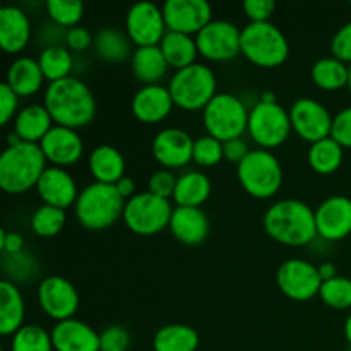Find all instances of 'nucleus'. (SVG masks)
<instances>
[{
	"label": "nucleus",
	"mask_w": 351,
	"mask_h": 351,
	"mask_svg": "<svg viewBox=\"0 0 351 351\" xmlns=\"http://www.w3.org/2000/svg\"><path fill=\"white\" fill-rule=\"evenodd\" d=\"M5 82L10 86L19 98L36 95L45 82V75L41 72L38 58L19 57L9 65Z\"/></svg>",
	"instance_id": "nucleus-27"
},
{
	"label": "nucleus",
	"mask_w": 351,
	"mask_h": 351,
	"mask_svg": "<svg viewBox=\"0 0 351 351\" xmlns=\"http://www.w3.org/2000/svg\"><path fill=\"white\" fill-rule=\"evenodd\" d=\"M331 137L343 147H351V106L341 110L332 120Z\"/></svg>",
	"instance_id": "nucleus-47"
},
{
	"label": "nucleus",
	"mask_w": 351,
	"mask_h": 351,
	"mask_svg": "<svg viewBox=\"0 0 351 351\" xmlns=\"http://www.w3.org/2000/svg\"><path fill=\"white\" fill-rule=\"evenodd\" d=\"M249 136L263 149H273L281 146L290 137L291 120L290 112L280 103L257 101L249 112Z\"/></svg>",
	"instance_id": "nucleus-10"
},
{
	"label": "nucleus",
	"mask_w": 351,
	"mask_h": 351,
	"mask_svg": "<svg viewBox=\"0 0 351 351\" xmlns=\"http://www.w3.org/2000/svg\"><path fill=\"white\" fill-rule=\"evenodd\" d=\"M161 10L168 31L191 36L213 21V9L206 0H167Z\"/></svg>",
	"instance_id": "nucleus-16"
},
{
	"label": "nucleus",
	"mask_w": 351,
	"mask_h": 351,
	"mask_svg": "<svg viewBox=\"0 0 351 351\" xmlns=\"http://www.w3.org/2000/svg\"><path fill=\"white\" fill-rule=\"evenodd\" d=\"M168 228L178 242L194 247L208 239L209 219L201 208L177 206V208H173V215H171Z\"/></svg>",
	"instance_id": "nucleus-23"
},
{
	"label": "nucleus",
	"mask_w": 351,
	"mask_h": 351,
	"mask_svg": "<svg viewBox=\"0 0 351 351\" xmlns=\"http://www.w3.org/2000/svg\"><path fill=\"white\" fill-rule=\"evenodd\" d=\"M249 112L245 103L232 93H218L202 110L208 136L216 137L221 143L239 139L249 127Z\"/></svg>",
	"instance_id": "nucleus-8"
},
{
	"label": "nucleus",
	"mask_w": 351,
	"mask_h": 351,
	"mask_svg": "<svg viewBox=\"0 0 351 351\" xmlns=\"http://www.w3.org/2000/svg\"><path fill=\"white\" fill-rule=\"evenodd\" d=\"M47 12L51 23L71 29V27L79 26V21L84 14V5L79 0H48Z\"/></svg>",
	"instance_id": "nucleus-40"
},
{
	"label": "nucleus",
	"mask_w": 351,
	"mask_h": 351,
	"mask_svg": "<svg viewBox=\"0 0 351 351\" xmlns=\"http://www.w3.org/2000/svg\"><path fill=\"white\" fill-rule=\"evenodd\" d=\"M280 290L288 298L297 302H307L319 295L322 287V278L319 267L311 261L288 259L280 266L276 274Z\"/></svg>",
	"instance_id": "nucleus-12"
},
{
	"label": "nucleus",
	"mask_w": 351,
	"mask_h": 351,
	"mask_svg": "<svg viewBox=\"0 0 351 351\" xmlns=\"http://www.w3.org/2000/svg\"><path fill=\"white\" fill-rule=\"evenodd\" d=\"M40 147L47 161L60 168L75 165L84 153V143L77 130L62 125L51 127L50 132L40 143Z\"/></svg>",
	"instance_id": "nucleus-19"
},
{
	"label": "nucleus",
	"mask_w": 351,
	"mask_h": 351,
	"mask_svg": "<svg viewBox=\"0 0 351 351\" xmlns=\"http://www.w3.org/2000/svg\"><path fill=\"white\" fill-rule=\"evenodd\" d=\"M177 180L178 178L175 177L170 170L163 168V170H158L151 175L149 182H147V191H149L151 194L158 195V197L170 199L173 197Z\"/></svg>",
	"instance_id": "nucleus-43"
},
{
	"label": "nucleus",
	"mask_w": 351,
	"mask_h": 351,
	"mask_svg": "<svg viewBox=\"0 0 351 351\" xmlns=\"http://www.w3.org/2000/svg\"><path fill=\"white\" fill-rule=\"evenodd\" d=\"M115 187H117V191L120 192V195H122L123 199H127V201H129L130 197H134V195L137 194V192H136V182H134L130 177H123L122 180L117 182Z\"/></svg>",
	"instance_id": "nucleus-52"
},
{
	"label": "nucleus",
	"mask_w": 351,
	"mask_h": 351,
	"mask_svg": "<svg viewBox=\"0 0 351 351\" xmlns=\"http://www.w3.org/2000/svg\"><path fill=\"white\" fill-rule=\"evenodd\" d=\"M264 230L273 240L290 247L308 245L319 237L315 211L298 199L274 202L264 215Z\"/></svg>",
	"instance_id": "nucleus-2"
},
{
	"label": "nucleus",
	"mask_w": 351,
	"mask_h": 351,
	"mask_svg": "<svg viewBox=\"0 0 351 351\" xmlns=\"http://www.w3.org/2000/svg\"><path fill=\"white\" fill-rule=\"evenodd\" d=\"M36 192L45 204L60 209L74 206L79 197L77 184H75L74 177L65 168L60 167H48L43 171L36 185Z\"/></svg>",
	"instance_id": "nucleus-21"
},
{
	"label": "nucleus",
	"mask_w": 351,
	"mask_h": 351,
	"mask_svg": "<svg viewBox=\"0 0 351 351\" xmlns=\"http://www.w3.org/2000/svg\"><path fill=\"white\" fill-rule=\"evenodd\" d=\"M350 67L336 57H322L312 65V81L324 91H338L348 86Z\"/></svg>",
	"instance_id": "nucleus-34"
},
{
	"label": "nucleus",
	"mask_w": 351,
	"mask_h": 351,
	"mask_svg": "<svg viewBox=\"0 0 351 351\" xmlns=\"http://www.w3.org/2000/svg\"><path fill=\"white\" fill-rule=\"evenodd\" d=\"M130 43L127 33L117 29V27H103L98 31L95 38L96 53L101 60L119 64V62L132 58L134 51H130Z\"/></svg>",
	"instance_id": "nucleus-33"
},
{
	"label": "nucleus",
	"mask_w": 351,
	"mask_h": 351,
	"mask_svg": "<svg viewBox=\"0 0 351 351\" xmlns=\"http://www.w3.org/2000/svg\"><path fill=\"white\" fill-rule=\"evenodd\" d=\"M95 43V38H93L91 31L84 26H74L71 29H67V34H65V47L69 50L74 51H82L86 48H89Z\"/></svg>",
	"instance_id": "nucleus-49"
},
{
	"label": "nucleus",
	"mask_w": 351,
	"mask_h": 351,
	"mask_svg": "<svg viewBox=\"0 0 351 351\" xmlns=\"http://www.w3.org/2000/svg\"><path fill=\"white\" fill-rule=\"evenodd\" d=\"M163 10L151 2H137L127 10L125 33L137 47H158L167 34Z\"/></svg>",
	"instance_id": "nucleus-13"
},
{
	"label": "nucleus",
	"mask_w": 351,
	"mask_h": 351,
	"mask_svg": "<svg viewBox=\"0 0 351 351\" xmlns=\"http://www.w3.org/2000/svg\"><path fill=\"white\" fill-rule=\"evenodd\" d=\"M0 249H2L3 254H9V256L24 252L23 235L17 232H5V230H2L0 232Z\"/></svg>",
	"instance_id": "nucleus-51"
},
{
	"label": "nucleus",
	"mask_w": 351,
	"mask_h": 351,
	"mask_svg": "<svg viewBox=\"0 0 351 351\" xmlns=\"http://www.w3.org/2000/svg\"><path fill=\"white\" fill-rule=\"evenodd\" d=\"M225 158L223 154V143L213 136H202L194 141V156L192 161L199 167L209 168L218 165Z\"/></svg>",
	"instance_id": "nucleus-42"
},
{
	"label": "nucleus",
	"mask_w": 351,
	"mask_h": 351,
	"mask_svg": "<svg viewBox=\"0 0 351 351\" xmlns=\"http://www.w3.org/2000/svg\"><path fill=\"white\" fill-rule=\"evenodd\" d=\"M171 215H173V208L170 204V199L158 197L146 191L137 192L125 202L123 221L130 232L149 237L170 226Z\"/></svg>",
	"instance_id": "nucleus-9"
},
{
	"label": "nucleus",
	"mask_w": 351,
	"mask_h": 351,
	"mask_svg": "<svg viewBox=\"0 0 351 351\" xmlns=\"http://www.w3.org/2000/svg\"><path fill=\"white\" fill-rule=\"evenodd\" d=\"M173 105L168 86L151 84L137 89L130 101V110L139 122L158 123L170 115Z\"/></svg>",
	"instance_id": "nucleus-20"
},
{
	"label": "nucleus",
	"mask_w": 351,
	"mask_h": 351,
	"mask_svg": "<svg viewBox=\"0 0 351 351\" xmlns=\"http://www.w3.org/2000/svg\"><path fill=\"white\" fill-rule=\"evenodd\" d=\"M65 219H67L65 209L43 204L31 216V230L38 237L50 239V237L58 235L62 232V228L65 225Z\"/></svg>",
	"instance_id": "nucleus-38"
},
{
	"label": "nucleus",
	"mask_w": 351,
	"mask_h": 351,
	"mask_svg": "<svg viewBox=\"0 0 351 351\" xmlns=\"http://www.w3.org/2000/svg\"><path fill=\"white\" fill-rule=\"evenodd\" d=\"M43 105L50 112L55 125L69 127L74 130L91 123L96 115L95 95L86 82L74 75L62 81L48 82Z\"/></svg>",
	"instance_id": "nucleus-1"
},
{
	"label": "nucleus",
	"mask_w": 351,
	"mask_h": 351,
	"mask_svg": "<svg viewBox=\"0 0 351 351\" xmlns=\"http://www.w3.org/2000/svg\"><path fill=\"white\" fill-rule=\"evenodd\" d=\"M151 151L154 160L165 168H184L194 156V139L178 127H167L154 136Z\"/></svg>",
	"instance_id": "nucleus-17"
},
{
	"label": "nucleus",
	"mask_w": 351,
	"mask_h": 351,
	"mask_svg": "<svg viewBox=\"0 0 351 351\" xmlns=\"http://www.w3.org/2000/svg\"><path fill=\"white\" fill-rule=\"evenodd\" d=\"M261 101H264V103H276V98H274V93H271V91L264 93V95L261 96Z\"/></svg>",
	"instance_id": "nucleus-55"
},
{
	"label": "nucleus",
	"mask_w": 351,
	"mask_h": 351,
	"mask_svg": "<svg viewBox=\"0 0 351 351\" xmlns=\"http://www.w3.org/2000/svg\"><path fill=\"white\" fill-rule=\"evenodd\" d=\"M125 202L115 185L93 182L79 192L75 218L88 230H105L122 218Z\"/></svg>",
	"instance_id": "nucleus-4"
},
{
	"label": "nucleus",
	"mask_w": 351,
	"mask_h": 351,
	"mask_svg": "<svg viewBox=\"0 0 351 351\" xmlns=\"http://www.w3.org/2000/svg\"><path fill=\"white\" fill-rule=\"evenodd\" d=\"M317 235L328 242H338L351 233V199L332 195L315 209Z\"/></svg>",
	"instance_id": "nucleus-18"
},
{
	"label": "nucleus",
	"mask_w": 351,
	"mask_h": 351,
	"mask_svg": "<svg viewBox=\"0 0 351 351\" xmlns=\"http://www.w3.org/2000/svg\"><path fill=\"white\" fill-rule=\"evenodd\" d=\"M237 177L247 194L256 199H269L278 194L283 184V168L269 149H250L237 165Z\"/></svg>",
	"instance_id": "nucleus-5"
},
{
	"label": "nucleus",
	"mask_w": 351,
	"mask_h": 351,
	"mask_svg": "<svg viewBox=\"0 0 351 351\" xmlns=\"http://www.w3.org/2000/svg\"><path fill=\"white\" fill-rule=\"evenodd\" d=\"M197 346V331L185 324L163 326L153 338L154 351H195Z\"/></svg>",
	"instance_id": "nucleus-32"
},
{
	"label": "nucleus",
	"mask_w": 351,
	"mask_h": 351,
	"mask_svg": "<svg viewBox=\"0 0 351 351\" xmlns=\"http://www.w3.org/2000/svg\"><path fill=\"white\" fill-rule=\"evenodd\" d=\"M308 165L314 171L321 175L335 173L343 163V146L332 137L311 144L308 149Z\"/></svg>",
	"instance_id": "nucleus-36"
},
{
	"label": "nucleus",
	"mask_w": 351,
	"mask_h": 351,
	"mask_svg": "<svg viewBox=\"0 0 351 351\" xmlns=\"http://www.w3.org/2000/svg\"><path fill=\"white\" fill-rule=\"evenodd\" d=\"M19 96L10 89L7 82H2L0 86V122L2 125H7L16 115L19 113Z\"/></svg>",
	"instance_id": "nucleus-46"
},
{
	"label": "nucleus",
	"mask_w": 351,
	"mask_h": 351,
	"mask_svg": "<svg viewBox=\"0 0 351 351\" xmlns=\"http://www.w3.org/2000/svg\"><path fill=\"white\" fill-rule=\"evenodd\" d=\"M101 339V351H120L129 348L130 335L123 326H108L99 332Z\"/></svg>",
	"instance_id": "nucleus-44"
},
{
	"label": "nucleus",
	"mask_w": 351,
	"mask_h": 351,
	"mask_svg": "<svg viewBox=\"0 0 351 351\" xmlns=\"http://www.w3.org/2000/svg\"><path fill=\"white\" fill-rule=\"evenodd\" d=\"M249 153H250L249 146H247V143L242 139V137L223 143V154H225L226 160L232 161V163L239 165Z\"/></svg>",
	"instance_id": "nucleus-50"
},
{
	"label": "nucleus",
	"mask_w": 351,
	"mask_h": 351,
	"mask_svg": "<svg viewBox=\"0 0 351 351\" xmlns=\"http://www.w3.org/2000/svg\"><path fill=\"white\" fill-rule=\"evenodd\" d=\"M242 53L247 60L259 67H278L285 64L290 55V43L283 31L273 24L266 23H249L242 27Z\"/></svg>",
	"instance_id": "nucleus-6"
},
{
	"label": "nucleus",
	"mask_w": 351,
	"mask_h": 351,
	"mask_svg": "<svg viewBox=\"0 0 351 351\" xmlns=\"http://www.w3.org/2000/svg\"><path fill=\"white\" fill-rule=\"evenodd\" d=\"M53 119L45 105H27L19 110L14 119V132L23 143L40 144L53 127Z\"/></svg>",
	"instance_id": "nucleus-25"
},
{
	"label": "nucleus",
	"mask_w": 351,
	"mask_h": 351,
	"mask_svg": "<svg viewBox=\"0 0 351 351\" xmlns=\"http://www.w3.org/2000/svg\"><path fill=\"white\" fill-rule=\"evenodd\" d=\"M3 273L10 278L9 281H27L33 280L38 273V263L33 256L26 252L14 254V256H9V254H3L2 261Z\"/></svg>",
	"instance_id": "nucleus-41"
},
{
	"label": "nucleus",
	"mask_w": 351,
	"mask_h": 351,
	"mask_svg": "<svg viewBox=\"0 0 351 351\" xmlns=\"http://www.w3.org/2000/svg\"><path fill=\"white\" fill-rule=\"evenodd\" d=\"M319 297L328 307L336 311H345L351 307V280L345 276H336L332 280L322 281Z\"/></svg>",
	"instance_id": "nucleus-39"
},
{
	"label": "nucleus",
	"mask_w": 351,
	"mask_h": 351,
	"mask_svg": "<svg viewBox=\"0 0 351 351\" xmlns=\"http://www.w3.org/2000/svg\"><path fill=\"white\" fill-rule=\"evenodd\" d=\"M55 351H101L99 332L79 319H67L51 329Z\"/></svg>",
	"instance_id": "nucleus-22"
},
{
	"label": "nucleus",
	"mask_w": 351,
	"mask_h": 351,
	"mask_svg": "<svg viewBox=\"0 0 351 351\" xmlns=\"http://www.w3.org/2000/svg\"><path fill=\"white\" fill-rule=\"evenodd\" d=\"M242 7L250 23H266L273 16L276 3L273 0H245Z\"/></svg>",
	"instance_id": "nucleus-48"
},
{
	"label": "nucleus",
	"mask_w": 351,
	"mask_h": 351,
	"mask_svg": "<svg viewBox=\"0 0 351 351\" xmlns=\"http://www.w3.org/2000/svg\"><path fill=\"white\" fill-rule=\"evenodd\" d=\"M38 64L45 79L55 82L71 77V72L74 69V57L65 45H57V47L43 48L38 57Z\"/></svg>",
	"instance_id": "nucleus-35"
},
{
	"label": "nucleus",
	"mask_w": 351,
	"mask_h": 351,
	"mask_svg": "<svg viewBox=\"0 0 351 351\" xmlns=\"http://www.w3.org/2000/svg\"><path fill=\"white\" fill-rule=\"evenodd\" d=\"M331 51L332 57H336L338 60L348 64L351 62V21L350 23L343 24L336 34L332 36L331 41Z\"/></svg>",
	"instance_id": "nucleus-45"
},
{
	"label": "nucleus",
	"mask_w": 351,
	"mask_h": 351,
	"mask_svg": "<svg viewBox=\"0 0 351 351\" xmlns=\"http://www.w3.org/2000/svg\"><path fill=\"white\" fill-rule=\"evenodd\" d=\"M10 351H53L51 332L38 324H24L12 336Z\"/></svg>",
	"instance_id": "nucleus-37"
},
{
	"label": "nucleus",
	"mask_w": 351,
	"mask_h": 351,
	"mask_svg": "<svg viewBox=\"0 0 351 351\" xmlns=\"http://www.w3.org/2000/svg\"><path fill=\"white\" fill-rule=\"evenodd\" d=\"M242 29L235 23L225 19L211 21L195 34L199 55L213 62L233 60L242 53Z\"/></svg>",
	"instance_id": "nucleus-11"
},
{
	"label": "nucleus",
	"mask_w": 351,
	"mask_h": 351,
	"mask_svg": "<svg viewBox=\"0 0 351 351\" xmlns=\"http://www.w3.org/2000/svg\"><path fill=\"white\" fill-rule=\"evenodd\" d=\"M31 40V21L23 9L5 5L0 9V47L7 53H19Z\"/></svg>",
	"instance_id": "nucleus-24"
},
{
	"label": "nucleus",
	"mask_w": 351,
	"mask_h": 351,
	"mask_svg": "<svg viewBox=\"0 0 351 351\" xmlns=\"http://www.w3.org/2000/svg\"><path fill=\"white\" fill-rule=\"evenodd\" d=\"M290 120L295 132L304 141L314 144L331 137L335 117L317 99L300 98L291 105Z\"/></svg>",
	"instance_id": "nucleus-15"
},
{
	"label": "nucleus",
	"mask_w": 351,
	"mask_h": 351,
	"mask_svg": "<svg viewBox=\"0 0 351 351\" xmlns=\"http://www.w3.org/2000/svg\"><path fill=\"white\" fill-rule=\"evenodd\" d=\"M345 338L348 341V345L351 346V314L346 317L345 321Z\"/></svg>",
	"instance_id": "nucleus-54"
},
{
	"label": "nucleus",
	"mask_w": 351,
	"mask_h": 351,
	"mask_svg": "<svg viewBox=\"0 0 351 351\" xmlns=\"http://www.w3.org/2000/svg\"><path fill=\"white\" fill-rule=\"evenodd\" d=\"M120 351H125V350H120Z\"/></svg>",
	"instance_id": "nucleus-57"
},
{
	"label": "nucleus",
	"mask_w": 351,
	"mask_h": 351,
	"mask_svg": "<svg viewBox=\"0 0 351 351\" xmlns=\"http://www.w3.org/2000/svg\"><path fill=\"white\" fill-rule=\"evenodd\" d=\"M88 165L95 182L99 184L115 185L125 177V160L122 153L110 144L95 147L89 154Z\"/></svg>",
	"instance_id": "nucleus-26"
},
{
	"label": "nucleus",
	"mask_w": 351,
	"mask_h": 351,
	"mask_svg": "<svg viewBox=\"0 0 351 351\" xmlns=\"http://www.w3.org/2000/svg\"><path fill=\"white\" fill-rule=\"evenodd\" d=\"M319 267V274H321L322 281H328V280H332V278L338 276V269H336V266L332 263H322Z\"/></svg>",
	"instance_id": "nucleus-53"
},
{
	"label": "nucleus",
	"mask_w": 351,
	"mask_h": 351,
	"mask_svg": "<svg viewBox=\"0 0 351 351\" xmlns=\"http://www.w3.org/2000/svg\"><path fill=\"white\" fill-rule=\"evenodd\" d=\"M348 89H350V93H351V67H350V75H348Z\"/></svg>",
	"instance_id": "nucleus-56"
},
{
	"label": "nucleus",
	"mask_w": 351,
	"mask_h": 351,
	"mask_svg": "<svg viewBox=\"0 0 351 351\" xmlns=\"http://www.w3.org/2000/svg\"><path fill=\"white\" fill-rule=\"evenodd\" d=\"M130 65H132L134 75L137 81L143 82V86L160 84L170 67L160 45L158 47H137L130 58Z\"/></svg>",
	"instance_id": "nucleus-28"
},
{
	"label": "nucleus",
	"mask_w": 351,
	"mask_h": 351,
	"mask_svg": "<svg viewBox=\"0 0 351 351\" xmlns=\"http://www.w3.org/2000/svg\"><path fill=\"white\" fill-rule=\"evenodd\" d=\"M160 48L163 51L165 58H167L168 65L177 69V71L195 64V58L199 55L195 36L175 33V31H167V34L161 40Z\"/></svg>",
	"instance_id": "nucleus-31"
},
{
	"label": "nucleus",
	"mask_w": 351,
	"mask_h": 351,
	"mask_svg": "<svg viewBox=\"0 0 351 351\" xmlns=\"http://www.w3.org/2000/svg\"><path fill=\"white\" fill-rule=\"evenodd\" d=\"M24 326V298L16 283L0 281V335L14 336Z\"/></svg>",
	"instance_id": "nucleus-29"
},
{
	"label": "nucleus",
	"mask_w": 351,
	"mask_h": 351,
	"mask_svg": "<svg viewBox=\"0 0 351 351\" xmlns=\"http://www.w3.org/2000/svg\"><path fill=\"white\" fill-rule=\"evenodd\" d=\"M209 195H211V180L208 175L197 170H191L178 177L171 199L177 206L201 208L208 201Z\"/></svg>",
	"instance_id": "nucleus-30"
},
{
	"label": "nucleus",
	"mask_w": 351,
	"mask_h": 351,
	"mask_svg": "<svg viewBox=\"0 0 351 351\" xmlns=\"http://www.w3.org/2000/svg\"><path fill=\"white\" fill-rule=\"evenodd\" d=\"M47 168V158L40 144L7 146L0 156V187L7 194H24L29 189H36Z\"/></svg>",
	"instance_id": "nucleus-3"
},
{
	"label": "nucleus",
	"mask_w": 351,
	"mask_h": 351,
	"mask_svg": "<svg viewBox=\"0 0 351 351\" xmlns=\"http://www.w3.org/2000/svg\"><path fill=\"white\" fill-rule=\"evenodd\" d=\"M216 75L211 67L204 64L189 65L180 69L170 79V95L173 103L182 110L195 112V110H204L209 105L216 93Z\"/></svg>",
	"instance_id": "nucleus-7"
},
{
	"label": "nucleus",
	"mask_w": 351,
	"mask_h": 351,
	"mask_svg": "<svg viewBox=\"0 0 351 351\" xmlns=\"http://www.w3.org/2000/svg\"><path fill=\"white\" fill-rule=\"evenodd\" d=\"M38 302L48 317L62 322L72 319L77 312L79 293L67 278L51 274L41 280L38 287Z\"/></svg>",
	"instance_id": "nucleus-14"
}]
</instances>
